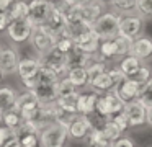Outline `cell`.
I'll return each instance as SVG.
<instances>
[{
    "instance_id": "obj_1",
    "label": "cell",
    "mask_w": 152,
    "mask_h": 147,
    "mask_svg": "<svg viewBox=\"0 0 152 147\" xmlns=\"http://www.w3.org/2000/svg\"><path fill=\"white\" fill-rule=\"evenodd\" d=\"M119 23H121V15L115 13L113 10H106L92 23V29L100 39L116 38L119 34Z\"/></svg>"
},
{
    "instance_id": "obj_2",
    "label": "cell",
    "mask_w": 152,
    "mask_h": 147,
    "mask_svg": "<svg viewBox=\"0 0 152 147\" xmlns=\"http://www.w3.org/2000/svg\"><path fill=\"white\" fill-rule=\"evenodd\" d=\"M41 146L44 147H59L66 146L67 139H69V132L67 127L61 123H51L39 132Z\"/></svg>"
},
{
    "instance_id": "obj_3",
    "label": "cell",
    "mask_w": 152,
    "mask_h": 147,
    "mask_svg": "<svg viewBox=\"0 0 152 147\" xmlns=\"http://www.w3.org/2000/svg\"><path fill=\"white\" fill-rule=\"evenodd\" d=\"M119 34L126 36L129 39H137L145 34V20L139 16L137 13L131 15H123L119 23Z\"/></svg>"
},
{
    "instance_id": "obj_4",
    "label": "cell",
    "mask_w": 152,
    "mask_h": 147,
    "mask_svg": "<svg viewBox=\"0 0 152 147\" xmlns=\"http://www.w3.org/2000/svg\"><path fill=\"white\" fill-rule=\"evenodd\" d=\"M39 61L43 67H48L54 70L59 77H66L67 70H69V62H67V54L61 52L57 48L48 51L46 54L39 56Z\"/></svg>"
},
{
    "instance_id": "obj_5",
    "label": "cell",
    "mask_w": 152,
    "mask_h": 147,
    "mask_svg": "<svg viewBox=\"0 0 152 147\" xmlns=\"http://www.w3.org/2000/svg\"><path fill=\"white\" fill-rule=\"evenodd\" d=\"M56 3L48 2V0H30V15L28 20L34 26H44L53 15Z\"/></svg>"
},
{
    "instance_id": "obj_6",
    "label": "cell",
    "mask_w": 152,
    "mask_h": 147,
    "mask_svg": "<svg viewBox=\"0 0 152 147\" xmlns=\"http://www.w3.org/2000/svg\"><path fill=\"white\" fill-rule=\"evenodd\" d=\"M30 42H31V46H33V49L36 51L38 57L56 48V38H54L44 26H34V31H33V34H31Z\"/></svg>"
},
{
    "instance_id": "obj_7",
    "label": "cell",
    "mask_w": 152,
    "mask_h": 147,
    "mask_svg": "<svg viewBox=\"0 0 152 147\" xmlns=\"http://www.w3.org/2000/svg\"><path fill=\"white\" fill-rule=\"evenodd\" d=\"M33 31H34V25L30 20H13L7 29V34L10 38V41L20 44V42L30 41Z\"/></svg>"
},
{
    "instance_id": "obj_8",
    "label": "cell",
    "mask_w": 152,
    "mask_h": 147,
    "mask_svg": "<svg viewBox=\"0 0 152 147\" xmlns=\"http://www.w3.org/2000/svg\"><path fill=\"white\" fill-rule=\"evenodd\" d=\"M44 28L56 38V41L61 36H69L67 34V15H66V12H64L61 7L56 5L53 15L49 16V20H48V23L44 25Z\"/></svg>"
},
{
    "instance_id": "obj_9",
    "label": "cell",
    "mask_w": 152,
    "mask_h": 147,
    "mask_svg": "<svg viewBox=\"0 0 152 147\" xmlns=\"http://www.w3.org/2000/svg\"><path fill=\"white\" fill-rule=\"evenodd\" d=\"M123 114L126 116L131 127H139L147 124V108L139 100H134L126 105L124 110H123Z\"/></svg>"
},
{
    "instance_id": "obj_10",
    "label": "cell",
    "mask_w": 152,
    "mask_h": 147,
    "mask_svg": "<svg viewBox=\"0 0 152 147\" xmlns=\"http://www.w3.org/2000/svg\"><path fill=\"white\" fill-rule=\"evenodd\" d=\"M67 132H69V139L75 140V142H85L88 134L92 132V126H90L87 116H82V114H77L70 124L67 126Z\"/></svg>"
},
{
    "instance_id": "obj_11",
    "label": "cell",
    "mask_w": 152,
    "mask_h": 147,
    "mask_svg": "<svg viewBox=\"0 0 152 147\" xmlns=\"http://www.w3.org/2000/svg\"><path fill=\"white\" fill-rule=\"evenodd\" d=\"M141 85L137 82H134L132 78H124L121 83H118V87L115 88V93L118 95V98L123 101L124 105L131 103L134 100H139V95H141Z\"/></svg>"
},
{
    "instance_id": "obj_12",
    "label": "cell",
    "mask_w": 152,
    "mask_h": 147,
    "mask_svg": "<svg viewBox=\"0 0 152 147\" xmlns=\"http://www.w3.org/2000/svg\"><path fill=\"white\" fill-rule=\"evenodd\" d=\"M131 54L136 56L144 64H151L152 62V36L144 34L141 38L134 39L132 48H131Z\"/></svg>"
},
{
    "instance_id": "obj_13",
    "label": "cell",
    "mask_w": 152,
    "mask_h": 147,
    "mask_svg": "<svg viewBox=\"0 0 152 147\" xmlns=\"http://www.w3.org/2000/svg\"><path fill=\"white\" fill-rule=\"evenodd\" d=\"M67 10H72L77 16H80V18L83 20V21H87V23L92 25V23L95 21L100 15H103V13L106 12V7L102 5V3H98L95 0V2L88 3V5H82V7H77L75 5V7H70V8H67ZM67 10H66V12H67Z\"/></svg>"
},
{
    "instance_id": "obj_14",
    "label": "cell",
    "mask_w": 152,
    "mask_h": 147,
    "mask_svg": "<svg viewBox=\"0 0 152 147\" xmlns=\"http://www.w3.org/2000/svg\"><path fill=\"white\" fill-rule=\"evenodd\" d=\"M43 67V64H41L39 57H31V56H26V57H21L20 62H18V77H20V80H30V78H34L38 75V72H39V69Z\"/></svg>"
},
{
    "instance_id": "obj_15",
    "label": "cell",
    "mask_w": 152,
    "mask_h": 147,
    "mask_svg": "<svg viewBox=\"0 0 152 147\" xmlns=\"http://www.w3.org/2000/svg\"><path fill=\"white\" fill-rule=\"evenodd\" d=\"M18 62H20V56H18L17 49L8 46V48H2L0 51V70L4 72V75H12L18 70Z\"/></svg>"
},
{
    "instance_id": "obj_16",
    "label": "cell",
    "mask_w": 152,
    "mask_h": 147,
    "mask_svg": "<svg viewBox=\"0 0 152 147\" xmlns=\"http://www.w3.org/2000/svg\"><path fill=\"white\" fill-rule=\"evenodd\" d=\"M100 42H102V39L93 33V29L88 31V33H85V34L80 36V38L74 39V44H75L77 51L83 52V54H88V56H96L98 54Z\"/></svg>"
},
{
    "instance_id": "obj_17",
    "label": "cell",
    "mask_w": 152,
    "mask_h": 147,
    "mask_svg": "<svg viewBox=\"0 0 152 147\" xmlns=\"http://www.w3.org/2000/svg\"><path fill=\"white\" fill-rule=\"evenodd\" d=\"M100 98V93L95 90H80L79 100H77V113L82 116H88L90 113L96 110V101Z\"/></svg>"
},
{
    "instance_id": "obj_18",
    "label": "cell",
    "mask_w": 152,
    "mask_h": 147,
    "mask_svg": "<svg viewBox=\"0 0 152 147\" xmlns=\"http://www.w3.org/2000/svg\"><path fill=\"white\" fill-rule=\"evenodd\" d=\"M98 56L102 61H105L106 64H118L119 56H118V46H116V39L110 38V39H102L100 42V49H98Z\"/></svg>"
},
{
    "instance_id": "obj_19",
    "label": "cell",
    "mask_w": 152,
    "mask_h": 147,
    "mask_svg": "<svg viewBox=\"0 0 152 147\" xmlns=\"http://www.w3.org/2000/svg\"><path fill=\"white\" fill-rule=\"evenodd\" d=\"M59 83V82H57ZM57 83H46V85H38L33 90V93L38 97L41 105L54 103L59 98V90H57Z\"/></svg>"
},
{
    "instance_id": "obj_20",
    "label": "cell",
    "mask_w": 152,
    "mask_h": 147,
    "mask_svg": "<svg viewBox=\"0 0 152 147\" xmlns=\"http://www.w3.org/2000/svg\"><path fill=\"white\" fill-rule=\"evenodd\" d=\"M66 77L75 85V88L79 90H83V88H88L90 85V77L88 72H87V67H70L67 70Z\"/></svg>"
},
{
    "instance_id": "obj_21",
    "label": "cell",
    "mask_w": 152,
    "mask_h": 147,
    "mask_svg": "<svg viewBox=\"0 0 152 147\" xmlns=\"http://www.w3.org/2000/svg\"><path fill=\"white\" fill-rule=\"evenodd\" d=\"M88 88L90 90L98 91V93H108V91H113L116 88V82L113 80V77L110 75V72L106 70L105 74H102L100 77L90 80Z\"/></svg>"
},
{
    "instance_id": "obj_22",
    "label": "cell",
    "mask_w": 152,
    "mask_h": 147,
    "mask_svg": "<svg viewBox=\"0 0 152 147\" xmlns=\"http://www.w3.org/2000/svg\"><path fill=\"white\" fill-rule=\"evenodd\" d=\"M102 95H103V98H105L106 111H108V118H110V119L123 113V110H124L126 105L118 98V95L115 93V90H113V91H108V93H102Z\"/></svg>"
},
{
    "instance_id": "obj_23",
    "label": "cell",
    "mask_w": 152,
    "mask_h": 147,
    "mask_svg": "<svg viewBox=\"0 0 152 147\" xmlns=\"http://www.w3.org/2000/svg\"><path fill=\"white\" fill-rule=\"evenodd\" d=\"M2 124L7 126V127H10L12 131H17L18 132L25 124V118L18 110L12 108V110H8V111L4 113V116H2Z\"/></svg>"
},
{
    "instance_id": "obj_24",
    "label": "cell",
    "mask_w": 152,
    "mask_h": 147,
    "mask_svg": "<svg viewBox=\"0 0 152 147\" xmlns=\"http://www.w3.org/2000/svg\"><path fill=\"white\" fill-rule=\"evenodd\" d=\"M18 93L15 91V88L12 87H0V113L4 114L5 111L15 108Z\"/></svg>"
},
{
    "instance_id": "obj_25",
    "label": "cell",
    "mask_w": 152,
    "mask_h": 147,
    "mask_svg": "<svg viewBox=\"0 0 152 147\" xmlns=\"http://www.w3.org/2000/svg\"><path fill=\"white\" fill-rule=\"evenodd\" d=\"M142 65H144V62H141L136 56H132V54L123 57L121 61L118 62V67L121 69V72L126 75V77H132Z\"/></svg>"
},
{
    "instance_id": "obj_26",
    "label": "cell",
    "mask_w": 152,
    "mask_h": 147,
    "mask_svg": "<svg viewBox=\"0 0 152 147\" xmlns=\"http://www.w3.org/2000/svg\"><path fill=\"white\" fill-rule=\"evenodd\" d=\"M8 15L12 16V21L13 20H28L30 2L28 0H13L10 10H8Z\"/></svg>"
},
{
    "instance_id": "obj_27",
    "label": "cell",
    "mask_w": 152,
    "mask_h": 147,
    "mask_svg": "<svg viewBox=\"0 0 152 147\" xmlns=\"http://www.w3.org/2000/svg\"><path fill=\"white\" fill-rule=\"evenodd\" d=\"M110 8L118 15H131L137 10V0H113Z\"/></svg>"
},
{
    "instance_id": "obj_28",
    "label": "cell",
    "mask_w": 152,
    "mask_h": 147,
    "mask_svg": "<svg viewBox=\"0 0 152 147\" xmlns=\"http://www.w3.org/2000/svg\"><path fill=\"white\" fill-rule=\"evenodd\" d=\"M108 67H110V65L106 64L105 61H102L98 56H95V57L92 59V62L87 65V72H88L90 80H93V78L100 77L102 74H105V72L108 70Z\"/></svg>"
},
{
    "instance_id": "obj_29",
    "label": "cell",
    "mask_w": 152,
    "mask_h": 147,
    "mask_svg": "<svg viewBox=\"0 0 152 147\" xmlns=\"http://www.w3.org/2000/svg\"><path fill=\"white\" fill-rule=\"evenodd\" d=\"M79 93H80V91H77V93H74V95H67V97H59V98H57L59 106L62 108L66 113L79 114V113H77V100H79Z\"/></svg>"
},
{
    "instance_id": "obj_30",
    "label": "cell",
    "mask_w": 152,
    "mask_h": 147,
    "mask_svg": "<svg viewBox=\"0 0 152 147\" xmlns=\"http://www.w3.org/2000/svg\"><path fill=\"white\" fill-rule=\"evenodd\" d=\"M61 77L54 70H51L48 67H41L36 75V87L38 85H46V83H57Z\"/></svg>"
},
{
    "instance_id": "obj_31",
    "label": "cell",
    "mask_w": 152,
    "mask_h": 147,
    "mask_svg": "<svg viewBox=\"0 0 152 147\" xmlns=\"http://www.w3.org/2000/svg\"><path fill=\"white\" fill-rule=\"evenodd\" d=\"M85 144L88 147H111V142L103 136L102 131H92L87 137Z\"/></svg>"
},
{
    "instance_id": "obj_32",
    "label": "cell",
    "mask_w": 152,
    "mask_h": 147,
    "mask_svg": "<svg viewBox=\"0 0 152 147\" xmlns=\"http://www.w3.org/2000/svg\"><path fill=\"white\" fill-rule=\"evenodd\" d=\"M20 147H41L39 132H18Z\"/></svg>"
},
{
    "instance_id": "obj_33",
    "label": "cell",
    "mask_w": 152,
    "mask_h": 147,
    "mask_svg": "<svg viewBox=\"0 0 152 147\" xmlns=\"http://www.w3.org/2000/svg\"><path fill=\"white\" fill-rule=\"evenodd\" d=\"M115 39H116V46H118V56H119V61H121L123 57H126V56L131 54L132 39L126 38V36H123V34H118ZM119 61H118V62H119Z\"/></svg>"
},
{
    "instance_id": "obj_34",
    "label": "cell",
    "mask_w": 152,
    "mask_h": 147,
    "mask_svg": "<svg viewBox=\"0 0 152 147\" xmlns=\"http://www.w3.org/2000/svg\"><path fill=\"white\" fill-rule=\"evenodd\" d=\"M87 119H88L90 126H92V131H102L103 127L108 124L110 118H106V116H103V114L93 111V113H90L88 116H87Z\"/></svg>"
},
{
    "instance_id": "obj_35",
    "label": "cell",
    "mask_w": 152,
    "mask_h": 147,
    "mask_svg": "<svg viewBox=\"0 0 152 147\" xmlns=\"http://www.w3.org/2000/svg\"><path fill=\"white\" fill-rule=\"evenodd\" d=\"M129 78H132V80L137 82V83L142 87V85H145L152 78V67L149 64H144L134 75H132V77H129Z\"/></svg>"
},
{
    "instance_id": "obj_36",
    "label": "cell",
    "mask_w": 152,
    "mask_h": 147,
    "mask_svg": "<svg viewBox=\"0 0 152 147\" xmlns=\"http://www.w3.org/2000/svg\"><path fill=\"white\" fill-rule=\"evenodd\" d=\"M102 132H103V136H105L106 139L110 140V142H115L116 139H119L121 136H124V134L121 132V129H119V127L116 126V124L113 123L111 119H110L108 124H106V126L102 129Z\"/></svg>"
},
{
    "instance_id": "obj_37",
    "label": "cell",
    "mask_w": 152,
    "mask_h": 147,
    "mask_svg": "<svg viewBox=\"0 0 152 147\" xmlns=\"http://www.w3.org/2000/svg\"><path fill=\"white\" fill-rule=\"evenodd\" d=\"M57 90H59V97H67V95H74L77 91H80L67 77H61L59 83H57Z\"/></svg>"
},
{
    "instance_id": "obj_38",
    "label": "cell",
    "mask_w": 152,
    "mask_h": 147,
    "mask_svg": "<svg viewBox=\"0 0 152 147\" xmlns=\"http://www.w3.org/2000/svg\"><path fill=\"white\" fill-rule=\"evenodd\" d=\"M139 16L149 21L152 20V0H137V10H136Z\"/></svg>"
},
{
    "instance_id": "obj_39",
    "label": "cell",
    "mask_w": 152,
    "mask_h": 147,
    "mask_svg": "<svg viewBox=\"0 0 152 147\" xmlns=\"http://www.w3.org/2000/svg\"><path fill=\"white\" fill-rule=\"evenodd\" d=\"M139 101H141L145 108H151L152 106V78L145 85H142L141 95H139Z\"/></svg>"
},
{
    "instance_id": "obj_40",
    "label": "cell",
    "mask_w": 152,
    "mask_h": 147,
    "mask_svg": "<svg viewBox=\"0 0 152 147\" xmlns=\"http://www.w3.org/2000/svg\"><path fill=\"white\" fill-rule=\"evenodd\" d=\"M56 48L61 52H64V54H70L75 49V44H74V39L70 36H61L56 41Z\"/></svg>"
},
{
    "instance_id": "obj_41",
    "label": "cell",
    "mask_w": 152,
    "mask_h": 147,
    "mask_svg": "<svg viewBox=\"0 0 152 147\" xmlns=\"http://www.w3.org/2000/svg\"><path fill=\"white\" fill-rule=\"evenodd\" d=\"M111 121L119 127V129H121V132H123V134H124L126 131H128L129 127H131V126H129V123H128V119H126V116H124L123 113H121V114H118V116H115V118H111Z\"/></svg>"
},
{
    "instance_id": "obj_42",
    "label": "cell",
    "mask_w": 152,
    "mask_h": 147,
    "mask_svg": "<svg viewBox=\"0 0 152 147\" xmlns=\"http://www.w3.org/2000/svg\"><path fill=\"white\" fill-rule=\"evenodd\" d=\"M111 147H136V144L129 136H121L115 142H111Z\"/></svg>"
},
{
    "instance_id": "obj_43",
    "label": "cell",
    "mask_w": 152,
    "mask_h": 147,
    "mask_svg": "<svg viewBox=\"0 0 152 147\" xmlns=\"http://www.w3.org/2000/svg\"><path fill=\"white\" fill-rule=\"evenodd\" d=\"M13 132H17V131H12L10 127L4 126V124H0V147L4 146V144L7 142L12 136H13Z\"/></svg>"
},
{
    "instance_id": "obj_44",
    "label": "cell",
    "mask_w": 152,
    "mask_h": 147,
    "mask_svg": "<svg viewBox=\"0 0 152 147\" xmlns=\"http://www.w3.org/2000/svg\"><path fill=\"white\" fill-rule=\"evenodd\" d=\"M12 23V16L8 12H0V31H7Z\"/></svg>"
},
{
    "instance_id": "obj_45",
    "label": "cell",
    "mask_w": 152,
    "mask_h": 147,
    "mask_svg": "<svg viewBox=\"0 0 152 147\" xmlns=\"http://www.w3.org/2000/svg\"><path fill=\"white\" fill-rule=\"evenodd\" d=\"M13 0H0V12H8Z\"/></svg>"
},
{
    "instance_id": "obj_46",
    "label": "cell",
    "mask_w": 152,
    "mask_h": 147,
    "mask_svg": "<svg viewBox=\"0 0 152 147\" xmlns=\"http://www.w3.org/2000/svg\"><path fill=\"white\" fill-rule=\"evenodd\" d=\"M147 126L152 129V106L147 108Z\"/></svg>"
},
{
    "instance_id": "obj_47",
    "label": "cell",
    "mask_w": 152,
    "mask_h": 147,
    "mask_svg": "<svg viewBox=\"0 0 152 147\" xmlns=\"http://www.w3.org/2000/svg\"><path fill=\"white\" fill-rule=\"evenodd\" d=\"M96 2H98V3H102V5H105V7H110V5H111V2H113V0H96Z\"/></svg>"
},
{
    "instance_id": "obj_48",
    "label": "cell",
    "mask_w": 152,
    "mask_h": 147,
    "mask_svg": "<svg viewBox=\"0 0 152 147\" xmlns=\"http://www.w3.org/2000/svg\"><path fill=\"white\" fill-rule=\"evenodd\" d=\"M2 80H4V72L0 70V83H2Z\"/></svg>"
},
{
    "instance_id": "obj_49",
    "label": "cell",
    "mask_w": 152,
    "mask_h": 147,
    "mask_svg": "<svg viewBox=\"0 0 152 147\" xmlns=\"http://www.w3.org/2000/svg\"><path fill=\"white\" fill-rule=\"evenodd\" d=\"M48 2H53V3H57L59 0H48Z\"/></svg>"
},
{
    "instance_id": "obj_50",
    "label": "cell",
    "mask_w": 152,
    "mask_h": 147,
    "mask_svg": "<svg viewBox=\"0 0 152 147\" xmlns=\"http://www.w3.org/2000/svg\"><path fill=\"white\" fill-rule=\"evenodd\" d=\"M2 116H4V114H2V113H0V123H2Z\"/></svg>"
},
{
    "instance_id": "obj_51",
    "label": "cell",
    "mask_w": 152,
    "mask_h": 147,
    "mask_svg": "<svg viewBox=\"0 0 152 147\" xmlns=\"http://www.w3.org/2000/svg\"><path fill=\"white\" fill-rule=\"evenodd\" d=\"M59 147H66V146H59Z\"/></svg>"
},
{
    "instance_id": "obj_52",
    "label": "cell",
    "mask_w": 152,
    "mask_h": 147,
    "mask_svg": "<svg viewBox=\"0 0 152 147\" xmlns=\"http://www.w3.org/2000/svg\"><path fill=\"white\" fill-rule=\"evenodd\" d=\"M0 51H2V46H0Z\"/></svg>"
},
{
    "instance_id": "obj_53",
    "label": "cell",
    "mask_w": 152,
    "mask_h": 147,
    "mask_svg": "<svg viewBox=\"0 0 152 147\" xmlns=\"http://www.w3.org/2000/svg\"><path fill=\"white\" fill-rule=\"evenodd\" d=\"M41 147H44V146H41Z\"/></svg>"
},
{
    "instance_id": "obj_54",
    "label": "cell",
    "mask_w": 152,
    "mask_h": 147,
    "mask_svg": "<svg viewBox=\"0 0 152 147\" xmlns=\"http://www.w3.org/2000/svg\"><path fill=\"white\" fill-rule=\"evenodd\" d=\"M151 147H152V146H151Z\"/></svg>"
}]
</instances>
